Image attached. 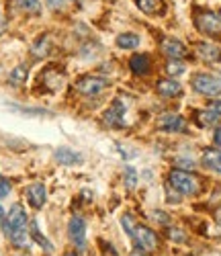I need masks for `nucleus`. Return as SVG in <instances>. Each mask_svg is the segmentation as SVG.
<instances>
[{
  "label": "nucleus",
  "mask_w": 221,
  "mask_h": 256,
  "mask_svg": "<svg viewBox=\"0 0 221 256\" xmlns=\"http://www.w3.org/2000/svg\"><path fill=\"white\" fill-rule=\"evenodd\" d=\"M168 180H170V186L180 195H196L198 190H201V182H198V178L184 172V170H172Z\"/></svg>",
  "instance_id": "1"
},
{
  "label": "nucleus",
  "mask_w": 221,
  "mask_h": 256,
  "mask_svg": "<svg viewBox=\"0 0 221 256\" xmlns=\"http://www.w3.org/2000/svg\"><path fill=\"white\" fill-rule=\"evenodd\" d=\"M25 226H27V213L23 209V205L14 203L8 211V218H6V224H4V232H6V238H14L18 234L25 232Z\"/></svg>",
  "instance_id": "2"
},
{
  "label": "nucleus",
  "mask_w": 221,
  "mask_h": 256,
  "mask_svg": "<svg viewBox=\"0 0 221 256\" xmlns=\"http://www.w3.org/2000/svg\"><path fill=\"white\" fill-rule=\"evenodd\" d=\"M194 25H196L198 31L205 33V35H213V37L221 35V16H217L211 10H196Z\"/></svg>",
  "instance_id": "3"
},
{
  "label": "nucleus",
  "mask_w": 221,
  "mask_h": 256,
  "mask_svg": "<svg viewBox=\"0 0 221 256\" xmlns=\"http://www.w3.org/2000/svg\"><path fill=\"white\" fill-rule=\"evenodd\" d=\"M192 88L201 94H219L221 92V80L213 74H194L192 76Z\"/></svg>",
  "instance_id": "4"
},
{
  "label": "nucleus",
  "mask_w": 221,
  "mask_h": 256,
  "mask_svg": "<svg viewBox=\"0 0 221 256\" xmlns=\"http://www.w3.org/2000/svg\"><path fill=\"white\" fill-rule=\"evenodd\" d=\"M136 240V244L142 248V250H146V252H154V250H158V236L154 234L150 228H146V226H136V230H134V236H131Z\"/></svg>",
  "instance_id": "5"
},
{
  "label": "nucleus",
  "mask_w": 221,
  "mask_h": 256,
  "mask_svg": "<svg viewBox=\"0 0 221 256\" xmlns=\"http://www.w3.org/2000/svg\"><path fill=\"white\" fill-rule=\"evenodd\" d=\"M106 80L104 78H96V76H82L78 82H76V88L82 92V94H86V96H94V94H98L100 90H104L106 88Z\"/></svg>",
  "instance_id": "6"
},
{
  "label": "nucleus",
  "mask_w": 221,
  "mask_h": 256,
  "mask_svg": "<svg viewBox=\"0 0 221 256\" xmlns=\"http://www.w3.org/2000/svg\"><path fill=\"white\" fill-rule=\"evenodd\" d=\"M68 234H70V240L76 244V248H84V244H86V224L80 216H74L70 220Z\"/></svg>",
  "instance_id": "7"
},
{
  "label": "nucleus",
  "mask_w": 221,
  "mask_h": 256,
  "mask_svg": "<svg viewBox=\"0 0 221 256\" xmlns=\"http://www.w3.org/2000/svg\"><path fill=\"white\" fill-rule=\"evenodd\" d=\"M158 127L162 132L168 134H176V132H184V119L176 113H164L158 119Z\"/></svg>",
  "instance_id": "8"
},
{
  "label": "nucleus",
  "mask_w": 221,
  "mask_h": 256,
  "mask_svg": "<svg viewBox=\"0 0 221 256\" xmlns=\"http://www.w3.org/2000/svg\"><path fill=\"white\" fill-rule=\"evenodd\" d=\"M104 123L110 127H123L125 125V109L119 100H115L113 104L106 109L104 113Z\"/></svg>",
  "instance_id": "9"
},
{
  "label": "nucleus",
  "mask_w": 221,
  "mask_h": 256,
  "mask_svg": "<svg viewBox=\"0 0 221 256\" xmlns=\"http://www.w3.org/2000/svg\"><path fill=\"white\" fill-rule=\"evenodd\" d=\"M162 52H164L166 56L174 58V60L184 58V56L188 54V52H186V48L180 44L178 39H174V37H164V39H162Z\"/></svg>",
  "instance_id": "10"
},
{
  "label": "nucleus",
  "mask_w": 221,
  "mask_h": 256,
  "mask_svg": "<svg viewBox=\"0 0 221 256\" xmlns=\"http://www.w3.org/2000/svg\"><path fill=\"white\" fill-rule=\"evenodd\" d=\"M46 197H48V190H46L43 184H31L27 188V201L35 209H39L43 203H46Z\"/></svg>",
  "instance_id": "11"
},
{
  "label": "nucleus",
  "mask_w": 221,
  "mask_h": 256,
  "mask_svg": "<svg viewBox=\"0 0 221 256\" xmlns=\"http://www.w3.org/2000/svg\"><path fill=\"white\" fill-rule=\"evenodd\" d=\"M136 4L146 14H164L166 12L164 0H136Z\"/></svg>",
  "instance_id": "12"
},
{
  "label": "nucleus",
  "mask_w": 221,
  "mask_h": 256,
  "mask_svg": "<svg viewBox=\"0 0 221 256\" xmlns=\"http://www.w3.org/2000/svg\"><path fill=\"white\" fill-rule=\"evenodd\" d=\"M196 54L205 62H219L221 60V50L211 46V44H196Z\"/></svg>",
  "instance_id": "13"
},
{
  "label": "nucleus",
  "mask_w": 221,
  "mask_h": 256,
  "mask_svg": "<svg viewBox=\"0 0 221 256\" xmlns=\"http://www.w3.org/2000/svg\"><path fill=\"white\" fill-rule=\"evenodd\" d=\"M54 156H56V160H58L60 164H66V166L82 162V156H80L78 152L70 150V148H60V150H58V152H56Z\"/></svg>",
  "instance_id": "14"
},
{
  "label": "nucleus",
  "mask_w": 221,
  "mask_h": 256,
  "mask_svg": "<svg viewBox=\"0 0 221 256\" xmlns=\"http://www.w3.org/2000/svg\"><path fill=\"white\" fill-rule=\"evenodd\" d=\"M129 66H131V72H134V74H138V76H146V74L150 72V58L138 54V56L131 58Z\"/></svg>",
  "instance_id": "15"
},
{
  "label": "nucleus",
  "mask_w": 221,
  "mask_h": 256,
  "mask_svg": "<svg viewBox=\"0 0 221 256\" xmlns=\"http://www.w3.org/2000/svg\"><path fill=\"white\" fill-rule=\"evenodd\" d=\"M158 92L162 96L170 98V96L180 94L182 92V86H180V82H176V80H160L158 82Z\"/></svg>",
  "instance_id": "16"
},
{
  "label": "nucleus",
  "mask_w": 221,
  "mask_h": 256,
  "mask_svg": "<svg viewBox=\"0 0 221 256\" xmlns=\"http://www.w3.org/2000/svg\"><path fill=\"white\" fill-rule=\"evenodd\" d=\"M203 164L221 174V152L219 150H205L203 152Z\"/></svg>",
  "instance_id": "17"
},
{
  "label": "nucleus",
  "mask_w": 221,
  "mask_h": 256,
  "mask_svg": "<svg viewBox=\"0 0 221 256\" xmlns=\"http://www.w3.org/2000/svg\"><path fill=\"white\" fill-rule=\"evenodd\" d=\"M117 46L121 50H136L140 46V37L134 35V33H121L117 37Z\"/></svg>",
  "instance_id": "18"
},
{
  "label": "nucleus",
  "mask_w": 221,
  "mask_h": 256,
  "mask_svg": "<svg viewBox=\"0 0 221 256\" xmlns=\"http://www.w3.org/2000/svg\"><path fill=\"white\" fill-rule=\"evenodd\" d=\"M27 76H29V70H27V66H16V68L10 72L8 80H10V84H12V86H23V84L27 82Z\"/></svg>",
  "instance_id": "19"
},
{
  "label": "nucleus",
  "mask_w": 221,
  "mask_h": 256,
  "mask_svg": "<svg viewBox=\"0 0 221 256\" xmlns=\"http://www.w3.org/2000/svg\"><path fill=\"white\" fill-rule=\"evenodd\" d=\"M50 48H52V41H50V37H39L37 41H35V46H33V56L35 58H46L48 54H50Z\"/></svg>",
  "instance_id": "20"
},
{
  "label": "nucleus",
  "mask_w": 221,
  "mask_h": 256,
  "mask_svg": "<svg viewBox=\"0 0 221 256\" xmlns=\"http://www.w3.org/2000/svg\"><path fill=\"white\" fill-rule=\"evenodd\" d=\"M14 4L27 14H39L41 12L39 0H14Z\"/></svg>",
  "instance_id": "21"
},
{
  "label": "nucleus",
  "mask_w": 221,
  "mask_h": 256,
  "mask_svg": "<svg viewBox=\"0 0 221 256\" xmlns=\"http://www.w3.org/2000/svg\"><path fill=\"white\" fill-rule=\"evenodd\" d=\"M194 119L201 127H211V125L217 123L219 115H215L213 111H198V113H194Z\"/></svg>",
  "instance_id": "22"
},
{
  "label": "nucleus",
  "mask_w": 221,
  "mask_h": 256,
  "mask_svg": "<svg viewBox=\"0 0 221 256\" xmlns=\"http://www.w3.org/2000/svg\"><path fill=\"white\" fill-rule=\"evenodd\" d=\"M29 232H31V236H33V238H35L43 248H46V250H52V248H54V246H52V242H50V240H46V238H43L41 234H39V230H37V224H35V222H31V230H29Z\"/></svg>",
  "instance_id": "23"
},
{
  "label": "nucleus",
  "mask_w": 221,
  "mask_h": 256,
  "mask_svg": "<svg viewBox=\"0 0 221 256\" xmlns=\"http://www.w3.org/2000/svg\"><path fill=\"white\" fill-rule=\"evenodd\" d=\"M166 72H168L170 76H178V74L184 72V64L178 62V60H172V62L166 64Z\"/></svg>",
  "instance_id": "24"
},
{
  "label": "nucleus",
  "mask_w": 221,
  "mask_h": 256,
  "mask_svg": "<svg viewBox=\"0 0 221 256\" xmlns=\"http://www.w3.org/2000/svg\"><path fill=\"white\" fill-rule=\"evenodd\" d=\"M125 184H127V188H134L138 184V174H136L134 168H127L125 170Z\"/></svg>",
  "instance_id": "25"
},
{
  "label": "nucleus",
  "mask_w": 221,
  "mask_h": 256,
  "mask_svg": "<svg viewBox=\"0 0 221 256\" xmlns=\"http://www.w3.org/2000/svg\"><path fill=\"white\" fill-rule=\"evenodd\" d=\"M121 224H123V228H125V232L129 234V236H134V230H136L134 218H131V216H123V218H121Z\"/></svg>",
  "instance_id": "26"
},
{
  "label": "nucleus",
  "mask_w": 221,
  "mask_h": 256,
  "mask_svg": "<svg viewBox=\"0 0 221 256\" xmlns=\"http://www.w3.org/2000/svg\"><path fill=\"white\" fill-rule=\"evenodd\" d=\"M168 236H170V240H176V242H184L186 240V236L180 232V230H176V228H170L168 230Z\"/></svg>",
  "instance_id": "27"
},
{
  "label": "nucleus",
  "mask_w": 221,
  "mask_h": 256,
  "mask_svg": "<svg viewBox=\"0 0 221 256\" xmlns=\"http://www.w3.org/2000/svg\"><path fill=\"white\" fill-rule=\"evenodd\" d=\"M8 193H10V182L4 176H0V199L8 197Z\"/></svg>",
  "instance_id": "28"
},
{
  "label": "nucleus",
  "mask_w": 221,
  "mask_h": 256,
  "mask_svg": "<svg viewBox=\"0 0 221 256\" xmlns=\"http://www.w3.org/2000/svg\"><path fill=\"white\" fill-rule=\"evenodd\" d=\"M100 248H102V254H104V256H117L115 248L110 246V244H106V242H100Z\"/></svg>",
  "instance_id": "29"
},
{
  "label": "nucleus",
  "mask_w": 221,
  "mask_h": 256,
  "mask_svg": "<svg viewBox=\"0 0 221 256\" xmlns=\"http://www.w3.org/2000/svg\"><path fill=\"white\" fill-rule=\"evenodd\" d=\"M209 111H213L215 115L221 117V100H213V102H209Z\"/></svg>",
  "instance_id": "30"
},
{
  "label": "nucleus",
  "mask_w": 221,
  "mask_h": 256,
  "mask_svg": "<svg viewBox=\"0 0 221 256\" xmlns=\"http://www.w3.org/2000/svg\"><path fill=\"white\" fill-rule=\"evenodd\" d=\"M176 166H178V168H186V170L194 168V164L190 160H176Z\"/></svg>",
  "instance_id": "31"
},
{
  "label": "nucleus",
  "mask_w": 221,
  "mask_h": 256,
  "mask_svg": "<svg viewBox=\"0 0 221 256\" xmlns=\"http://www.w3.org/2000/svg\"><path fill=\"white\" fill-rule=\"evenodd\" d=\"M48 4H50L52 8H62V6L66 4V0H48Z\"/></svg>",
  "instance_id": "32"
},
{
  "label": "nucleus",
  "mask_w": 221,
  "mask_h": 256,
  "mask_svg": "<svg viewBox=\"0 0 221 256\" xmlns=\"http://www.w3.org/2000/svg\"><path fill=\"white\" fill-rule=\"evenodd\" d=\"M215 144L221 148V127H217V132H215Z\"/></svg>",
  "instance_id": "33"
},
{
  "label": "nucleus",
  "mask_w": 221,
  "mask_h": 256,
  "mask_svg": "<svg viewBox=\"0 0 221 256\" xmlns=\"http://www.w3.org/2000/svg\"><path fill=\"white\" fill-rule=\"evenodd\" d=\"M2 224H4V209L0 207V226H2Z\"/></svg>",
  "instance_id": "34"
},
{
  "label": "nucleus",
  "mask_w": 221,
  "mask_h": 256,
  "mask_svg": "<svg viewBox=\"0 0 221 256\" xmlns=\"http://www.w3.org/2000/svg\"><path fill=\"white\" fill-rule=\"evenodd\" d=\"M131 256H146L144 252H131Z\"/></svg>",
  "instance_id": "35"
},
{
  "label": "nucleus",
  "mask_w": 221,
  "mask_h": 256,
  "mask_svg": "<svg viewBox=\"0 0 221 256\" xmlns=\"http://www.w3.org/2000/svg\"><path fill=\"white\" fill-rule=\"evenodd\" d=\"M66 256H76V254H66Z\"/></svg>",
  "instance_id": "36"
},
{
  "label": "nucleus",
  "mask_w": 221,
  "mask_h": 256,
  "mask_svg": "<svg viewBox=\"0 0 221 256\" xmlns=\"http://www.w3.org/2000/svg\"><path fill=\"white\" fill-rule=\"evenodd\" d=\"M76 2H80V0H76Z\"/></svg>",
  "instance_id": "37"
},
{
  "label": "nucleus",
  "mask_w": 221,
  "mask_h": 256,
  "mask_svg": "<svg viewBox=\"0 0 221 256\" xmlns=\"http://www.w3.org/2000/svg\"><path fill=\"white\" fill-rule=\"evenodd\" d=\"M219 14H221V12H219Z\"/></svg>",
  "instance_id": "38"
}]
</instances>
